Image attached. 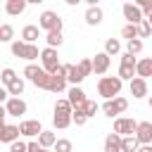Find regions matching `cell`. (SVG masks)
<instances>
[{"label":"cell","mask_w":152,"mask_h":152,"mask_svg":"<svg viewBox=\"0 0 152 152\" xmlns=\"http://www.w3.org/2000/svg\"><path fill=\"white\" fill-rule=\"evenodd\" d=\"M124 88V81L119 76H102L97 81V95H102L104 100H114Z\"/></svg>","instance_id":"cell-1"},{"label":"cell","mask_w":152,"mask_h":152,"mask_svg":"<svg viewBox=\"0 0 152 152\" xmlns=\"http://www.w3.org/2000/svg\"><path fill=\"white\" fill-rule=\"evenodd\" d=\"M10 50H12L14 57H21V59H26V62H33V59L40 57L38 45H31V43H24V40H12Z\"/></svg>","instance_id":"cell-2"},{"label":"cell","mask_w":152,"mask_h":152,"mask_svg":"<svg viewBox=\"0 0 152 152\" xmlns=\"http://www.w3.org/2000/svg\"><path fill=\"white\" fill-rule=\"evenodd\" d=\"M24 76H26L33 86H38V88H43V90H48V86H50V74H45L43 66H38V64H26Z\"/></svg>","instance_id":"cell-3"},{"label":"cell","mask_w":152,"mask_h":152,"mask_svg":"<svg viewBox=\"0 0 152 152\" xmlns=\"http://www.w3.org/2000/svg\"><path fill=\"white\" fill-rule=\"evenodd\" d=\"M38 26H40L43 31H48V33H52V31H62V19H59L57 12L45 10V12L38 17Z\"/></svg>","instance_id":"cell-4"},{"label":"cell","mask_w":152,"mask_h":152,"mask_svg":"<svg viewBox=\"0 0 152 152\" xmlns=\"http://www.w3.org/2000/svg\"><path fill=\"white\" fill-rule=\"evenodd\" d=\"M40 62H43V71L52 76V74L57 71V66H59L57 50H52V48H45V50H40Z\"/></svg>","instance_id":"cell-5"},{"label":"cell","mask_w":152,"mask_h":152,"mask_svg":"<svg viewBox=\"0 0 152 152\" xmlns=\"http://www.w3.org/2000/svg\"><path fill=\"white\" fill-rule=\"evenodd\" d=\"M126 109H128V100L121 97V95H116L114 100H107V102L102 104L104 116H114V114H121V112H126Z\"/></svg>","instance_id":"cell-6"},{"label":"cell","mask_w":152,"mask_h":152,"mask_svg":"<svg viewBox=\"0 0 152 152\" xmlns=\"http://www.w3.org/2000/svg\"><path fill=\"white\" fill-rule=\"evenodd\" d=\"M135 126H138V121H133V119H128V116H119V119L114 121V131H112V133H116V135H121V138H128V135L135 133Z\"/></svg>","instance_id":"cell-7"},{"label":"cell","mask_w":152,"mask_h":152,"mask_svg":"<svg viewBox=\"0 0 152 152\" xmlns=\"http://www.w3.org/2000/svg\"><path fill=\"white\" fill-rule=\"evenodd\" d=\"M133 138L138 140V145H152V124L150 121H140L135 126Z\"/></svg>","instance_id":"cell-8"},{"label":"cell","mask_w":152,"mask_h":152,"mask_svg":"<svg viewBox=\"0 0 152 152\" xmlns=\"http://www.w3.org/2000/svg\"><path fill=\"white\" fill-rule=\"evenodd\" d=\"M121 12H124V19H126L128 24H133V26H138V24L145 19V17H142V12L138 10V5H135V2H124Z\"/></svg>","instance_id":"cell-9"},{"label":"cell","mask_w":152,"mask_h":152,"mask_svg":"<svg viewBox=\"0 0 152 152\" xmlns=\"http://www.w3.org/2000/svg\"><path fill=\"white\" fill-rule=\"evenodd\" d=\"M5 109H7V116H24L26 114V102L21 97H7Z\"/></svg>","instance_id":"cell-10"},{"label":"cell","mask_w":152,"mask_h":152,"mask_svg":"<svg viewBox=\"0 0 152 152\" xmlns=\"http://www.w3.org/2000/svg\"><path fill=\"white\" fill-rule=\"evenodd\" d=\"M90 64H93V71H95L97 76H102V74H107V69H109V64H112V57L104 55V52H97V55L90 59Z\"/></svg>","instance_id":"cell-11"},{"label":"cell","mask_w":152,"mask_h":152,"mask_svg":"<svg viewBox=\"0 0 152 152\" xmlns=\"http://www.w3.org/2000/svg\"><path fill=\"white\" fill-rule=\"evenodd\" d=\"M40 133H43V126H40V121H36V119H26V121L19 124V135L33 138V135H40Z\"/></svg>","instance_id":"cell-12"},{"label":"cell","mask_w":152,"mask_h":152,"mask_svg":"<svg viewBox=\"0 0 152 152\" xmlns=\"http://www.w3.org/2000/svg\"><path fill=\"white\" fill-rule=\"evenodd\" d=\"M66 95H69V97H66V102H69V104H71V109H78V107H81V104H83V102H86V100H88V97H86V93H83V88H81V86H71V88H69V93H66Z\"/></svg>","instance_id":"cell-13"},{"label":"cell","mask_w":152,"mask_h":152,"mask_svg":"<svg viewBox=\"0 0 152 152\" xmlns=\"http://www.w3.org/2000/svg\"><path fill=\"white\" fill-rule=\"evenodd\" d=\"M128 90H131V95H133L135 100H140V97L147 95V81L133 76V81H128Z\"/></svg>","instance_id":"cell-14"},{"label":"cell","mask_w":152,"mask_h":152,"mask_svg":"<svg viewBox=\"0 0 152 152\" xmlns=\"http://www.w3.org/2000/svg\"><path fill=\"white\" fill-rule=\"evenodd\" d=\"M135 76L142 78V81H147L152 76V57H142V59L135 62Z\"/></svg>","instance_id":"cell-15"},{"label":"cell","mask_w":152,"mask_h":152,"mask_svg":"<svg viewBox=\"0 0 152 152\" xmlns=\"http://www.w3.org/2000/svg\"><path fill=\"white\" fill-rule=\"evenodd\" d=\"M102 17H104V12H102V7H97V5H93V7L86 10V24H88V26H97V24L102 21Z\"/></svg>","instance_id":"cell-16"},{"label":"cell","mask_w":152,"mask_h":152,"mask_svg":"<svg viewBox=\"0 0 152 152\" xmlns=\"http://www.w3.org/2000/svg\"><path fill=\"white\" fill-rule=\"evenodd\" d=\"M40 38V33H38V26H33V24H26L24 28H21V40L24 43H31V45H36V40Z\"/></svg>","instance_id":"cell-17"},{"label":"cell","mask_w":152,"mask_h":152,"mask_svg":"<svg viewBox=\"0 0 152 152\" xmlns=\"http://www.w3.org/2000/svg\"><path fill=\"white\" fill-rule=\"evenodd\" d=\"M26 10V0H7L5 2V12L10 14V17H17V14H21Z\"/></svg>","instance_id":"cell-18"},{"label":"cell","mask_w":152,"mask_h":152,"mask_svg":"<svg viewBox=\"0 0 152 152\" xmlns=\"http://www.w3.org/2000/svg\"><path fill=\"white\" fill-rule=\"evenodd\" d=\"M104 152H121V135L109 133L104 138Z\"/></svg>","instance_id":"cell-19"},{"label":"cell","mask_w":152,"mask_h":152,"mask_svg":"<svg viewBox=\"0 0 152 152\" xmlns=\"http://www.w3.org/2000/svg\"><path fill=\"white\" fill-rule=\"evenodd\" d=\"M14 140H19V126H5V131H2V135H0V142H14Z\"/></svg>","instance_id":"cell-20"},{"label":"cell","mask_w":152,"mask_h":152,"mask_svg":"<svg viewBox=\"0 0 152 152\" xmlns=\"http://www.w3.org/2000/svg\"><path fill=\"white\" fill-rule=\"evenodd\" d=\"M81 81H83V76H81L78 66H76V64H66V83H71V86H78Z\"/></svg>","instance_id":"cell-21"},{"label":"cell","mask_w":152,"mask_h":152,"mask_svg":"<svg viewBox=\"0 0 152 152\" xmlns=\"http://www.w3.org/2000/svg\"><path fill=\"white\" fill-rule=\"evenodd\" d=\"M57 142V135L52 133V131H43L40 135H38V145H40V150H48V147H52Z\"/></svg>","instance_id":"cell-22"},{"label":"cell","mask_w":152,"mask_h":152,"mask_svg":"<svg viewBox=\"0 0 152 152\" xmlns=\"http://www.w3.org/2000/svg\"><path fill=\"white\" fill-rule=\"evenodd\" d=\"M48 90H50V93H64V90H66V78H62V76H50Z\"/></svg>","instance_id":"cell-23"},{"label":"cell","mask_w":152,"mask_h":152,"mask_svg":"<svg viewBox=\"0 0 152 152\" xmlns=\"http://www.w3.org/2000/svg\"><path fill=\"white\" fill-rule=\"evenodd\" d=\"M45 40H48V48L57 50V48L64 43V36H62V31H52V33H48V36H45Z\"/></svg>","instance_id":"cell-24"},{"label":"cell","mask_w":152,"mask_h":152,"mask_svg":"<svg viewBox=\"0 0 152 152\" xmlns=\"http://www.w3.org/2000/svg\"><path fill=\"white\" fill-rule=\"evenodd\" d=\"M21 93H24V81L17 76V78H14V81L7 86V95H10V97H19Z\"/></svg>","instance_id":"cell-25"},{"label":"cell","mask_w":152,"mask_h":152,"mask_svg":"<svg viewBox=\"0 0 152 152\" xmlns=\"http://www.w3.org/2000/svg\"><path fill=\"white\" fill-rule=\"evenodd\" d=\"M133 74H135V64H121L116 76H119L121 81H133Z\"/></svg>","instance_id":"cell-26"},{"label":"cell","mask_w":152,"mask_h":152,"mask_svg":"<svg viewBox=\"0 0 152 152\" xmlns=\"http://www.w3.org/2000/svg\"><path fill=\"white\" fill-rule=\"evenodd\" d=\"M12 38H14V26L0 24V43H12Z\"/></svg>","instance_id":"cell-27"},{"label":"cell","mask_w":152,"mask_h":152,"mask_svg":"<svg viewBox=\"0 0 152 152\" xmlns=\"http://www.w3.org/2000/svg\"><path fill=\"white\" fill-rule=\"evenodd\" d=\"M71 112H74V109H71V104L66 102V97L55 102V114H62V116H71Z\"/></svg>","instance_id":"cell-28"},{"label":"cell","mask_w":152,"mask_h":152,"mask_svg":"<svg viewBox=\"0 0 152 152\" xmlns=\"http://www.w3.org/2000/svg\"><path fill=\"white\" fill-rule=\"evenodd\" d=\"M140 145H138V140L133 138V135H128V138H121V152H135Z\"/></svg>","instance_id":"cell-29"},{"label":"cell","mask_w":152,"mask_h":152,"mask_svg":"<svg viewBox=\"0 0 152 152\" xmlns=\"http://www.w3.org/2000/svg\"><path fill=\"white\" fill-rule=\"evenodd\" d=\"M119 50H121V43L116 40V38H109L107 43H104V55H119Z\"/></svg>","instance_id":"cell-30"},{"label":"cell","mask_w":152,"mask_h":152,"mask_svg":"<svg viewBox=\"0 0 152 152\" xmlns=\"http://www.w3.org/2000/svg\"><path fill=\"white\" fill-rule=\"evenodd\" d=\"M126 52H128V55H133V57H135L138 52H142V40H140V38L128 40V43H126Z\"/></svg>","instance_id":"cell-31"},{"label":"cell","mask_w":152,"mask_h":152,"mask_svg":"<svg viewBox=\"0 0 152 152\" xmlns=\"http://www.w3.org/2000/svg\"><path fill=\"white\" fill-rule=\"evenodd\" d=\"M14 78H17L14 69H10V66H7V69H2V71H0V83H2V88H7V86L14 81Z\"/></svg>","instance_id":"cell-32"},{"label":"cell","mask_w":152,"mask_h":152,"mask_svg":"<svg viewBox=\"0 0 152 152\" xmlns=\"http://www.w3.org/2000/svg\"><path fill=\"white\" fill-rule=\"evenodd\" d=\"M52 147H55V152H74L71 140H66V138H57V142H55Z\"/></svg>","instance_id":"cell-33"},{"label":"cell","mask_w":152,"mask_h":152,"mask_svg":"<svg viewBox=\"0 0 152 152\" xmlns=\"http://www.w3.org/2000/svg\"><path fill=\"white\" fill-rule=\"evenodd\" d=\"M76 66H78V71H81V76H83V78L93 74V64H90V57H86V59H81V62H78Z\"/></svg>","instance_id":"cell-34"},{"label":"cell","mask_w":152,"mask_h":152,"mask_svg":"<svg viewBox=\"0 0 152 152\" xmlns=\"http://www.w3.org/2000/svg\"><path fill=\"white\" fill-rule=\"evenodd\" d=\"M121 36H124L126 40H133V38H138V26H133V24H126V26L121 28Z\"/></svg>","instance_id":"cell-35"},{"label":"cell","mask_w":152,"mask_h":152,"mask_svg":"<svg viewBox=\"0 0 152 152\" xmlns=\"http://www.w3.org/2000/svg\"><path fill=\"white\" fill-rule=\"evenodd\" d=\"M97 109H100V107H97V102H95V100H86V102H83V114H86L88 119H90V116H95V112H97Z\"/></svg>","instance_id":"cell-36"},{"label":"cell","mask_w":152,"mask_h":152,"mask_svg":"<svg viewBox=\"0 0 152 152\" xmlns=\"http://www.w3.org/2000/svg\"><path fill=\"white\" fill-rule=\"evenodd\" d=\"M88 121V116L83 114V109H74L71 112V124H76V126H83Z\"/></svg>","instance_id":"cell-37"},{"label":"cell","mask_w":152,"mask_h":152,"mask_svg":"<svg viewBox=\"0 0 152 152\" xmlns=\"http://www.w3.org/2000/svg\"><path fill=\"white\" fill-rule=\"evenodd\" d=\"M152 33V28H150V24H147V19H142L140 24H138V38H147Z\"/></svg>","instance_id":"cell-38"},{"label":"cell","mask_w":152,"mask_h":152,"mask_svg":"<svg viewBox=\"0 0 152 152\" xmlns=\"http://www.w3.org/2000/svg\"><path fill=\"white\" fill-rule=\"evenodd\" d=\"M135 5H138V10H140V12H147V14H152V0H138Z\"/></svg>","instance_id":"cell-39"},{"label":"cell","mask_w":152,"mask_h":152,"mask_svg":"<svg viewBox=\"0 0 152 152\" xmlns=\"http://www.w3.org/2000/svg\"><path fill=\"white\" fill-rule=\"evenodd\" d=\"M10 152H26V142H21V140H14V142L10 145Z\"/></svg>","instance_id":"cell-40"},{"label":"cell","mask_w":152,"mask_h":152,"mask_svg":"<svg viewBox=\"0 0 152 152\" xmlns=\"http://www.w3.org/2000/svg\"><path fill=\"white\" fill-rule=\"evenodd\" d=\"M135 62H138V59H135L133 55H128V52L121 55V64H135Z\"/></svg>","instance_id":"cell-41"},{"label":"cell","mask_w":152,"mask_h":152,"mask_svg":"<svg viewBox=\"0 0 152 152\" xmlns=\"http://www.w3.org/2000/svg\"><path fill=\"white\" fill-rule=\"evenodd\" d=\"M26 152H43V150H40V145L36 140H31V142H26Z\"/></svg>","instance_id":"cell-42"},{"label":"cell","mask_w":152,"mask_h":152,"mask_svg":"<svg viewBox=\"0 0 152 152\" xmlns=\"http://www.w3.org/2000/svg\"><path fill=\"white\" fill-rule=\"evenodd\" d=\"M7 97H10V95H7V88H2V86H0V104H2V102H7Z\"/></svg>","instance_id":"cell-43"},{"label":"cell","mask_w":152,"mask_h":152,"mask_svg":"<svg viewBox=\"0 0 152 152\" xmlns=\"http://www.w3.org/2000/svg\"><path fill=\"white\" fill-rule=\"evenodd\" d=\"M135 152H152V145H140Z\"/></svg>","instance_id":"cell-44"},{"label":"cell","mask_w":152,"mask_h":152,"mask_svg":"<svg viewBox=\"0 0 152 152\" xmlns=\"http://www.w3.org/2000/svg\"><path fill=\"white\" fill-rule=\"evenodd\" d=\"M5 116H7V109H5V104H0V121H5Z\"/></svg>","instance_id":"cell-45"},{"label":"cell","mask_w":152,"mask_h":152,"mask_svg":"<svg viewBox=\"0 0 152 152\" xmlns=\"http://www.w3.org/2000/svg\"><path fill=\"white\" fill-rule=\"evenodd\" d=\"M5 126H7V124H5V121H0V135H2V131H5Z\"/></svg>","instance_id":"cell-46"},{"label":"cell","mask_w":152,"mask_h":152,"mask_svg":"<svg viewBox=\"0 0 152 152\" xmlns=\"http://www.w3.org/2000/svg\"><path fill=\"white\" fill-rule=\"evenodd\" d=\"M147 24H150V28H152V14H147Z\"/></svg>","instance_id":"cell-47"},{"label":"cell","mask_w":152,"mask_h":152,"mask_svg":"<svg viewBox=\"0 0 152 152\" xmlns=\"http://www.w3.org/2000/svg\"><path fill=\"white\" fill-rule=\"evenodd\" d=\"M150 107H152V97H150Z\"/></svg>","instance_id":"cell-48"},{"label":"cell","mask_w":152,"mask_h":152,"mask_svg":"<svg viewBox=\"0 0 152 152\" xmlns=\"http://www.w3.org/2000/svg\"><path fill=\"white\" fill-rule=\"evenodd\" d=\"M43 152H48V150H43Z\"/></svg>","instance_id":"cell-49"}]
</instances>
